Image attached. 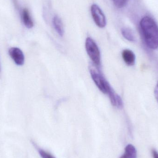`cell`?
<instances>
[{"mask_svg":"<svg viewBox=\"0 0 158 158\" xmlns=\"http://www.w3.org/2000/svg\"><path fill=\"white\" fill-rule=\"evenodd\" d=\"M119 158H137V153L135 148L131 144L125 147L124 153Z\"/></svg>","mask_w":158,"mask_h":158,"instance_id":"cell-8","label":"cell"},{"mask_svg":"<svg viewBox=\"0 0 158 158\" xmlns=\"http://www.w3.org/2000/svg\"><path fill=\"white\" fill-rule=\"evenodd\" d=\"M54 27L56 32L61 37L64 34V28L62 20L58 16L56 15L53 19Z\"/></svg>","mask_w":158,"mask_h":158,"instance_id":"cell-9","label":"cell"},{"mask_svg":"<svg viewBox=\"0 0 158 158\" xmlns=\"http://www.w3.org/2000/svg\"><path fill=\"white\" fill-rule=\"evenodd\" d=\"M95 67H90V73L91 77L100 91L104 94H108L112 87L101 73L96 69Z\"/></svg>","mask_w":158,"mask_h":158,"instance_id":"cell-3","label":"cell"},{"mask_svg":"<svg viewBox=\"0 0 158 158\" xmlns=\"http://www.w3.org/2000/svg\"><path fill=\"white\" fill-rule=\"evenodd\" d=\"M139 29L147 46L152 50L158 48V26L151 17L146 16L141 19Z\"/></svg>","mask_w":158,"mask_h":158,"instance_id":"cell-1","label":"cell"},{"mask_svg":"<svg viewBox=\"0 0 158 158\" xmlns=\"http://www.w3.org/2000/svg\"><path fill=\"white\" fill-rule=\"evenodd\" d=\"M22 19L25 26L28 28H31L33 27V22L27 8H25L22 13Z\"/></svg>","mask_w":158,"mask_h":158,"instance_id":"cell-10","label":"cell"},{"mask_svg":"<svg viewBox=\"0 0 158 158\" xmlns=\"http://www.w3.org/2000/svg\"><path fill=\"white\" fill-rule=\"evenodd\" d=\"M154 93H155V97H156V99L158 103V82L156 85V87H155Z\"/></svg>","mask_w":158,"mask_h":158,"instance_id":"cell-14","label":"cell"},{"mask_svg":"<svg viewBox=\"0 0 158 158\" xmlns=\"http://www.w3.org/2000/svg\"><path fill=\"white\" fill-rule=\"evenodd\" d=\"M122 55L123 61L127 65L131 66L135 64V55L132 51L129 49H125L123 51Z\"/></svg>","mask_w":158,"mask_h":158,"instance_id":"cell-7","label":"cell"},{"mask_svg":"<svg viewBox=\"0 0 158 158\" xmlns=\"http://www.w3.org/2000/svg\"><path fill=\"white\" fill-rule=\"evenodd\" d=\"M39 152L42 158H56L52 154L46 152L42 149H39Z\"/></svg>","mask_w":158,"mask_h":158,"instance_id":"cell-13","label":"cell"},{"mask_svg":"<svg viewBox=\"0 0 158 158\" xmlns=\"http://www.w3.org/2000/svg\"><path fill=\"white\" fill-rule=\"evenodd\" d=\"M123 37L129 41H135V37L132 31L129 28H123L121 30Z\"/></svg>","mask_w":158,"mask_h":158,"instance_id":"cell-11","label":"cell"},{"mask_svg":"<svg viewBox=\"0 0 158 158\" xmlns=\"http://www.w3.org/2000/svg\"><path fill=\"white\" fill-rule=\"evenodd\" d=\"M129 0H112L114 4L118 8H122L127 4Z\"/></svg>","mask_w":158,"mask_h":158,"instance_id":"cell-12","label":"cell"},{"mask_svg":"<svg viewBox=\"0 0 158 158\" xmlns=\"http://www.w3.org/2000/svg\"><path fill=\"white\" fill-rule=\"evenodd\" d=\"M91 12L93 19L97 26L100 28L106 27V17L99 6L96 4L92 5Z\"/></svg>","mask_w":158,"mask_h":158,"instance_id":"cell-4","label":"cell"},{"mask_svg":"<svg viewBox=\"0 0 158 158\" xmlns=\"http://www.w3.org/2000/svg\"><path fill=\"white\" fill-rule=\"evenodd\" d=\"M85 50L88 56L96 67H99L101 64L100 51L95 42L90 37L86 38L85 43Z\"/></svg>","mask_w":158,"mask_h":158,"instance_id":"cell-2","label":"cell"},{"mask_svg":"<svg viewBox=\"0 0 158 158\" xmlns=\"http://www.w3.org/2000/svg\"><path fill=\"white\" fill-rule=\"evenodd\" d=\"M152 154L154 158H158V153L156 150L153 149L152 150Z\"/></svg>","mask_w":158,"mask_h":158,"instance_id":"cell-15","label":"cell"},{"mask_svg":"<svg viewBox=\"0 0 158 158\" xmlns=\"http://www.w3.org/2000/svg\"><path fill=\"white\" fill-rule=\"evenodd\" d=\"M0 71H1V67H0Z\"/></svg>","mask_w":158,"mask_h":158,"instance_id":"cell-16","label":"cell"},{"mask_svg":"<svg viewBox=\"0 0 158 158\" xmlns=\"http://www.w3.org/2000/svg\"><path fill=\"white\" fill-rule=\"evenodd\" d=\"M8 54L16 64L19 66L24 64L25 56L20 49L17 47H12L9 49Z\"/></svg>","mask_w":158,"mask_h":158,"instance_id":"cell-5","label":"cell"},{"mask_svg":"<svg viewBox=\"0 0 158 158\" xmlns=\"http://www.w3.org/2000/svg\"><path fill=\"white\" fill-rule=\"evenodd\" d=\"M108 95L109 97L110 102L112 106L118 109L122 108L123 106L122 99L112 88L109 92Z\"/></svg>","mask_w":158,"mask_h":158,"instance_id":"cell-6","label":"cell"}]
</instances>
